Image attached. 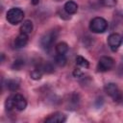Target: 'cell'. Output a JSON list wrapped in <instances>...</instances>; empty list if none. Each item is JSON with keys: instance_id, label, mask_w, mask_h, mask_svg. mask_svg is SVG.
<instances>
[{"instance_id": "obj_1", "label": "cell", "mask_w": 123, "mask_h": 123, "mask_svg": "<svg viewBox=\"0 0 123 123\" xmlns=\"http://www.w3.org/2000/svg\"><path fill=\"white\" fill-rule=\"evenodd\" d=\"M108 26H109V24H108L107 20L100 16L92 18L89 22L90 31L93 33H96V34H101V33L106 32L108 29Z\"/></svg>"}, {"instance_id": "obj_2", "label": "cell", "mask_w": 123, "mask_h": 123, "mask_svg": "<svg viewBox=\"0 0 123 123\" xmlns=\"http://www.w3.org/2000/svg\"><path fill=\"white\" fill-rule=\"evenodd\" d=\"M6 18H7L8 22L11 23L12 25H16L23 20L24 12L19 8H12L8 11Z\"/></svg>"}, {"instance_id": "obj_3", "label": "cell", "mask_w": 123, "mask_h": 123, "mask_svg": "<svg viewBox=\"0 0 123 123\" xmlns=\"http://www.w3.org/2000/svg\"><path fill=\"white\" fill-rule=\"evenodd\" d=\"M113 65H114V61L112 58H111L109 56H103L100 58V60L98 62L97 69H98V71L105 72V71L111 69L113 67Z\"/></svg>"}, {"instance_id": "obj_4", "label": "cell", "mask_w": 123, "mask_h": 123, "mask_svg": "<svg viewBox=\"0 0 123 123\" xmlns=\"http://www.w3.org/2000/svg\"><path fill=\"white\" fill-rule=\"evenodd\" d=\"M58 37V34L56 31H50L47 34H45L41 39H40V45L44 49H48L52 46V44L55 42L56 38Z\"/></svg>"}, {"instance_id": "obj_5", "label": "cell", "mask_w": 123, "mask_h": 123, "mask_svg": "<svg viewBox=\"0 0 123 123\" xmlns=\"http://www.w3.org/2000/svg\"><path fill=\"white\" fill-rule=\"evenodd\" d=\"M108 43L111 51L115 52L118 50L122 43V37L117 33H112L108 37Z\"/></svg>"}, {"instance_id": "obj_6", "label": "cell", "mask_w": 123, "mask_h": 123, "mask_svg": "<svg viewBox=\"0 0 123 123\" xmlns=\"http://www.w3.org/2000/svg\"><path fill=\"white\" fill-rule=\"evenodd\" d=\"M104 89H105V92L108 95H110L111 98H113L114 100L118 101L121 98V94H120L119 88H118V86H117L116 84H114V83H109V84H107L105 86Z\"/></svg>"}, {"instance_id": "obj_7", "label": "cell", "mask_w": 123, "mask_h": 123, "mask_svg": "<svg viewBox=\"0 0 123 123\" xmlns=\"http://www.w3.org/2000/svg\"><path fill=\"white\" fill-rule=\"evenodd\" d=\"M13 103L14 108H16L18 111H24L27 107V101L21 94H15L13 96Z\"/></svg>"}, {"instance_id": "obj_8", "label": "cell", "mask_w": 123, "mask_h": 123, "mask_svg": "<svg viewBox=\"0 0 123 123\" xmlns=\"http://www.w3.org/2000/svg\"><path fill=\"white\" fill-rule=\"evenodd\" d=\"M66 120V117L62 112H55L54 114H51L49 117L45 119V122L47 123H62Z\"/></svg>"}, {"instance_id": "obj_9", "label": "cell", "mask_w": 123, "mask_h": 123, "mask_svg": "<svg viewBox=\"0 0 123 123\" xmlns=\"http://www.w3.org/2000/svg\"><path fill=\"white\" fill-rule=\"evenodd\" d=\"M27 43H28V35H25L22 33H20L14 39V47L17 49L25 47Z\"/></svg>"}, {"instance_id": "obj_10", "label": "cell", "mask_w": 123, "mask_h": 123, "mask_svg": "<svg viewBox=\"0 0 123 123\" xmlns=\"http://www.w3.org/2000/svg\"><path fill=\"white\" fill-rule=\"evenodd\" d=\"M63 9H64V12H65L66 13H68V14H73V13H75V12H77V10H78V5H77V3H75L74 1L69 0V1H67V2L64 4Z\"/></svg>"}, {"instance_id": "obj_11", "label": "cell", "mask_w": 123, "mask_h": 123, "mask_svg": "<svg viewBox=\"0 0 123 123\" xmlns=\"http://www.w3.org/2000/svg\"><path fill=\"white\" fill-rule=\"evenodd\" d=\"M33 23L31 20H25L23 21V23L20 26V33L25 34V35H29L33 32Z\"/></svg>"}, {"instance_id": "obj_12", "label": "cell", "mask_w": 123, "mask_h": 123, "mask_svg": "<svg viewBox=\"0 0 123 123\" xmlns=\"http://www.w3.org/2000/svg\"><path fill=\"white\" fill-rule=\"evenodd\" d=\"M56 52L57 54H61V55H64L67 51H68V45L66 42H59L57 45H56Z\"/></svg>"}, {"instance_id": "obj_13", "label": "cell", "mask_w": 123, "mask_h": 123, "mask_svg": "<svg viewBox=\"0 0 123 123\" xmlns=\"http://www.w3.org/2000/svg\"><path fill=\"white\" fill-rule=\"evenodd\" d=\"M76 63H77V65H79L80 67H83V68H87L89 66V63H88L87 60L85 59L82 56H77L76 57Z\"/></svg>"}, {"instance_id": "obj_14", "label": "cell", "mask_w": 123, "mask_h": 123, "mask_svg": "<svg viewBox=\"0 0 123 123\" xmlns=\"http://www.w3.org/2000/svg\"><path fill=\"white\" fill-rule=\"evenodd\" d=\"M55 62L57 65L62 67L66 64V58L64 55H61V54H58L56 57H55Z\"/></svg>"}, {"instance_id": "obj_15", "label": "cell", "mask_w": 123, "mask_h": 123, "mask_svg": "<svg viewBox=\"0 0 123 123\" xmlns=\"http://www.w3.org/2000/svg\"><path fill=\"white\" fill-rule=\"evenodd\" d=\"M7 87L12 91L16 90L19 87V83L15 80H9L7 81Z\"/></svg>"}, {"instance_id": "obj_16", "label": "cell", "mask_w": 123, "mask_h": 123, "mask_svg": "<svg viewBox=\"0 0 123 123\" xmlns=\"http://www.w3.org/2000/svg\"><path fill=\"white\" fill-rule=\"evenodd\" d=\"M30 76H31V78L33 80H39L41 78V76H42V73H41V71L39 69H35L30 73Z\"/></svg>"}, {"instance_id": "obj_17", "label": "cell", "mask_w": 123, "mask_h": 123, "mask_svg": "<svg viewBox=\"0 0 123 123\" xmlns=\"http://www.w3.org/2000/svg\"><path fill=\"white\" fill-rule=\"evenodd\" d=\"M39 70H40V71L42 70V71H44L45 73H52V72H54V67L52 66L51 63H46V64H43V65L40 67Z\"/></svg>"}, {"instance_id": "obj_18", "label": "cell", "mask_w": 123, "mask_h": 123, "mask_svg": "<svg viewBox=\"0 0 123 123\" xmlns=\"http://www.w3.org/2000/svg\"><path fill=\"white\" fill-rule=\"evenodd\" d=\"M5 107L8 111H11L12 108H14V103H13V96L12 97H9L7 98L6 102H5Z\"/></svg>"}, {"instance_id": "obj_19", "label": "cell", "mask_w": 123, "mask_h": 123, "mask_svg": "<svg viewBox=\"0 0 123 123\" xmlns=\"http://www.w3.org/2000/svg\"><path fill=\"white\" fill-rule=\"evenodd\" d=\"M101 3L103 6L108 8H112L116 5V0H101Z\"/></svg>"}, {"instance_id": "obj_20", "label": "cell", "mask_w": 123, "mask_h": 123, "mask_svg": "<svg viewBox=\"0 0 123 123\" xmlns=\"http://www.w3.org/2000/svg\"><path fill=\"white\" fill-rule=\"evenodd\" d=\"M23 65H24V61L23 60H16V61H14V62L12 64V68H14L16 70H19Z\"/></svg>"}, {"instance_id": "obj_21", "label": "cell", "mask_w": 123, "mask_h": 123, "mask_svg": "<svg viewBox=\"0 0 123 123\" xmlns=\"http://www.w3.org/2000/svg\"><path fill=\"white\" fill-rule=\"evenodd\" d=\"M73 75H74L75 77H79V76H81V75H82V72H81L79 69H76V70L73 72Z\"/></svg>"}, {"instance_id": "obj_22", "label": "cell", "mask_w": 123, "mask_h": 123, "mask_svg": "<svg viewBox=\"0 0 123 123\" xmlns=\"http://www.w3.org/2000/svg\"><path fill=\"white\" fill-rule=\"evenodd\" d=\"M32 1H33V3H34V4H37V3L38 2V0H32Z\"/></svg>"}, {"instance_id": "obj_23", "label": "cell", "mask_w": 123, "mask_h": 123, "mask_svg": "<svg viewBox=\"0 0 123 123\" xmlns=\"http://www.w3.org/2000/svg\"><path fill=\"white\" fill-rule=\"evenodd\" d=\"M122 40H123V37H122Z\"/></svg>"}]
</instances>
